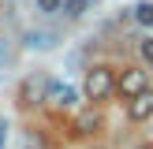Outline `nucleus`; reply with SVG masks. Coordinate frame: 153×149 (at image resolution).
<instances>
[{"instance_id":"f257e3e1","label":"nucleus","mask_w":153,"mask_h":149,"mask_svg":"<svg viewBox=\"0 0 153 149\" xmlns=\"http://www.w3.org/2000/svg\"><path fill=\"white\" fill-rule=\"evenodd\" d=\"M112 89H116V74H112L108 71V67H90V71H86V97H90V101H108V93H112Z\"/></svg>"},{"instance_id":"f03ea898","label":"nucleus","mask_w":153,"mask_h":149,"mask_svg":"<svg viewBox=\"0 0 153 149\" xmlns=\"http://www.w3.org/2000/svg\"><path fill=\"white\" fill-rule=\"evenodd\" d=\"M45 93H49V74H30V78H22V86H19V101L26 104V108L41 104Z\"/></svg>"},{"instance_id":"7ed1b4c3","label":"nucleus","mask_w":153,"mask_h":149,"mask_svg":"<svg viewBox=\"0 0 153 149\" xmlns=\"http://www.w3.org/2000/svg\"><path fill=\"white\" fill-rule=\"evenodd\" d=\"M116 89L131 101V97H138V93H146V89H149V78H146V71H138V67H127V71H120Z\"/></svg>"},{"instance_id":"20e7f679","label":"nucleus","mask_w":153,"mask_h":149,"mask_svg":"<svg viewBox=\"0 0 153 149\" xmlns=\"http://www.w3.org/2000/svg\"><path fill=\"white\" fill-rule=\"evenodd\" d=\"M45 101H52L56 108H79V89H71L67 82H56V78H49V93H45Z\"/></svg>"},{"instance_id":"39448f33","label":"nucleus","mask_w":153,"mask_h":149,"mask_svg":"<svg viewBox=\"0 0 153 149\" xmlns=\"http://www.w3.org/2000/svg\"><path fill=\"white\" fill-rule=\"evenodd\" d=\"M127 116L138 119V123L153 116V89H146V93H138V97H131V101H127Z\"/></svg>"},{"instance_id":"423d86ee","label":"nucleus","mask_w":153,"mask_h":149,"mask_svg":"<svg viewBox=\"0 0 153 149\" xmlns=\"http://www.w3.org/2000/svg\"><path fill=\"white\" fill-rule=\"evenodd\" d=\"M22 45L34 49V52H45V49L56 45V34H49V30H26V34H22Z\"/></svg>"},{"instance_id":"0eeeda50","label":"nucleus","mask_w":153,"mask_h":149,"mask_svg":"<svg viewBox=\"0 0 153 149\" xmlns=\"http://www.w3.org/2000/svg\"><path fill=\"white\" fill-rule=\"evenodd\" d=\"M97 127H101V116H97L94 108H86V112H79V116H75V131L90 134V131H97Z\"/></svg>"},{"instance_id":"6e6552de","label":"nucleus","mask_w":153,"mask_h":149,"mask_svg":"<svg viewBox=\"0 0 153 149\" xmlns=\"http://www.w3.org/2000/svg\"><path fill=\"white\" fill-rule=\"evenodd\" d=\"M90 11V0H64V15L67 19H82Z\"/></svg>"},{"instance_id":"1a4fd4ad","label":"nucleus","mask_w":153,"mask_h":149,"mask_svg":"<svg viewBox=\"0 0 153 149\" xmlns=\"http://www.w3.org/2000/svg\"><path fill=\"white\" fill-rule=\"evenodd\" d=\"M22 149H49V142L41 138V131L30 127V131H22Z\"/></svg>"},{"instance_id":"9d476101","label":"nucleus","mask_w":153,"mask_h":149,"mask_svg":"<svg viewBox=\"0 0 153 149\" xmlns=\"http://www.w3.org/2000/svg\"><path fill=\"white\" fill-rule=\"evenodd\" d=\"M134 19L142 22V26H153V4L146 0V4H134Z\"/></svg>"},{"instance_id":"9b49d317","label":"nucleus","mask_w":153,"mask_h":149,"mask_svg":"<svg viewBox=\"0 0 153 149\" xmlns=\"http://www.w3.org/2000/svg\"><path fill=\"white\" fill-rule=\"evenodd\" d=\"M37 11L41 15H60L64 11V0H37Z\"/></svg>"},{"instance_id":"f8f14e48","label":"nucleus","mask_w":153,"mask_h":149,"mask_svg":"<svg viewBox=\"0 0 153 149\" xmlns=\"http://www.w3.org/2000/svg\"><path fill=\"white\" fill-rule=\"evenodd\" d=\"M138 52H142L146 63H153V37H142V41H138Z\"/></svg>"},{"instance_id":"ddd939ff","label":"nucleus","mask_w":153,"mask_h":149,"mask_svg":"<svg viewBox=\"0 0 153 149\" xmlns=\"http://www.w3.org/2000/svg\"><path fill=\"white\" fill-rule=\"evenodd\" d=\"M7 63H11V45H7L4 37H0V71H4Z\"/></svg>"},{"instance_id":"4468645a","label":"nucleus","mask_w":153,"mask_h":149,"mask_svg":"<svg viewBox=\"0 0 153 149\" xmlns=\"http://www.w3.org/2000/svg\"><path fill=\"white\" fill-rule=\"evenodd\" d=\"M4 138H7V119L0 116V149H4Z\"/></svg>"},{"instance_id":"2eb2a0df","label":"nucleus","mask_w":153,"mask_h":149,"mask_svg":"<svg viewBox=\"0 0 153 149\" xmlns=\"http://www.w3.org/2000/svg\"><path fill=\"white\" fill-rule=\"evenodd\" d=\"M138 149H153V145H138Z\"/></svg>"}]
</instances>
